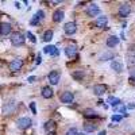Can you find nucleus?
Returning <instances> with one entry per match:
<instances>
[{"mask_svg": "<svg viewBox=\"0 0 135 135\" xmlns=\"http://www.w3.org/2000/svg\"><path fill=\"white\" fill-rule=\"evenodd\" d=\"M25 41H26V38L22 32L15 31V32L11 34V43H12L14 46H22V45L25 43Z\"/></svg>", "mask_w": 135, "mask_h": 135, "instance_id": "nucleus-1", "label": "nucleus"}, {"mask_svg": "<svg viewBox=\"0 0 135 135\" xmlns=\"http://www.w3.org/2000/svg\"><path fill=\"white\" fill-rule=\"evenodd\" d=\"M32 124V122H31V119L30 118H19L18 120H16V126H18V128H20V130H27L30 126Z\"/></svg>", "mask_w": 135, "mask_h": 135, "instance_id": "nucleus-2", "label": "nucleus"}, {"mask_svg": "<svg viewBox=\"0 0 135 135\" xmlns=\"http://www.w3.org/2000/svg\"><path fill=\"white\" fill-rule=\"evenodd\" d=\"M100 14V8H99V6L97 4H95V3H91L88 7H86V15L88 16H91V18H93V16H97Z\"/></svg>", "mask_w": 135, "mask_h": 135, "instance_id": "nucleus-3", "label": "nucleus"}, {"mask_svg": "<svg viewBox=\"0 0 135 135\" xmlns=\"http://www.w3.org/2000/svg\"><path fill=\"white\" fill-rule=\"evenodd\" d=\"M47 78H49V83H50L51 85H57V84L60 83V78H61V73H60L58 70H51V72L49 73Z\"/></svg>", "mask_w": 135, "mask_h": 135, "instance_id": "nucleus-4", "label": "nucleus"}, {"mask_svg": "<svg viewBox=\"0 0 135 135\" xmlns=\"http://www.w3.org/2000/svg\"><path fill=\"white\" fill-rule=\"evenodd\" d=\"M60 100H61L62 104H70V103H73V100H74V95L72 92H69V91H65L60 96Z\"/></svg>", "mask_w": 135, "mask_h": 135, "instance_id": "nucleus-5", "label": "nucleus"}, {"mask_svg": "<svg viewBox=\"0 0 135 135\" xmlns=\"http://www.w3.org/2000/svg\"><path fill=\"white\" fill-rule=\"evenodd\" d=\"M131 14V6L128 3H123L119 6V15L122 18H127Z\"/></svg>", "mask_w": 135, "mask_h": 135, "instance_id": "nucleus-6", "label": "nucleus"}, {"mask_svg": "<svg viewBox=\"0 0 135 135\" xmlns=\"http://www.w3.org/2000/svg\"><path fill=\"white\" fill-rule=\"evenodd\" d=\"M64 31H65V34H68V35H73V34L77 31V25L74 23V22H68V23L64 26Z\"/></svg>", "mask_w": 135, "mask_h": 135, "instance_id": "nucleus-7", "label": "nucleus"}, {"mask_svg": "<svg viewBox=\"0 0 135 135\" xmlns=\"http://www.w3.org/2000/svg\"><path fill=\"white\" fill-rule=\"evenodd\" d=\"M43 18H45V12H43V11H42V9L37 11V14L34 15V16H32V19L30 20V25H31V26H37V25L39 23V22L43 19Z\"/></svg>", "mask_w": 135, "mask_h": 135, "instance_id": "nucleus-8", "label": "nucleus"}, {"mask_svg": "<svg viewBox=\"0 0 135 135\" xmlns=\"http://www.w3.org/2000/svg\"><path fill=\"white\" fill-rule=\"evenodd\" d=\"M14 109H15V100H9L3 105V114L4 115H9Z\"/></svg>", "mask_w": 135, "mask_h": 135, "instance_id": "nucleus-9", "label": "nucleus"}, {"mask_svg": "<svg viewBox=\"0 0 135 135\" xmlns=\"http://www.w3.org/2000/svg\"><path fill=\"white\" fill-rule=\"evenodd\" d=\"M65 54H66V57H69V58L76 57V54H77V46H76V45H69V46H66L65 47Z\"/></svg>", "mask_w": 135, "mask_h": 135, "instance_id": "nucleus-10", "label": "nucleus"}, {"mask_svg": "<svg viewBox=\"0 0 135 135\" xmlns=\"http://www.w3.org/2000/svg\"><path fill=\"white\" fill-rule=\"evenodd\" d=\"M23 66V60H20V58H15L14 61H11V64H9V69L12 70V72H16V70H19L20 68Z\"/></svg>", "mask_w": 135, "mask_h": 135, "instance_id": "nucleus-11", "label": "nucleus"}, {"mask_svg": "<svg viewBox=\"0 0 135 135\" xmlns=\"http://www.w3.org/2000/svg\"><path fill=\"white\" fill-rule=\"evenodd\" d=\"M43 53H45V54H50L51 57H57V55L60 54L58 49L55 47V46H53V45H49V46L43 47Z\"/></svg>", "mask_w": 135, "mask_h": 135, "instance_id": "nucleus-12", "label": "nucleus"}, {"mask_svg": "<svg viewBox=\"0 0 135 135\" xmlns=\"http://www.w3.org/2000/svg\"><path fill=\"white\" fill-rule=\"evenodd\" d=\"M105 92H107V85H104V84H96L93 86V93L97 95V96L104 95Z\"/></svg>", "mask_w": 135, "mask_h": 135, "instance_id": "nucleus-13", "label": "nucleus"}, {"mask_svg": "<svg viewBox=\"0 0 135 135\" xmlns=\"http://www.w3.org/2000/svg\"><path fill=\"white\" fill-rule=\"evenodd\" d=\"M45 130H46L49 134L50 132H55V130H57V124H55L54 120H47L46 123H45Z\"/></svg>", "mask_w": 135, "mask_h": 135, "instance_id": "nucleus-14", "label": "nucleus"}, {"mask_svg": "<svg viewBox=\"0 0 135 135\" xmlns=\"http://www.w3.org/2000/svg\"><path fill=\"white\" fill-rule=\"evenodd\" d=\"M95 25L96 27H100V28H103V27H107L108 25V18L107 16H99L95 22Z\"/></svg>", "mask_w": 135, "mask_h": 135, "instance_id": "nucleus-15", "label": "nucleus"}, {"mask_svg": "<svg viewBox=\"0 0 135 135\" xmlns=\"http://www.w3.org/2000/svg\"><path fill=\"white\" fill-rule=\"evenodd\" d=\"M41 95H42V97H45V99H51L53 95H54V92H53V89H51L50 86H43L42 91H41Z\"/></svg>", "mask_w": 135, "mask_h": 135, "instance_id": "nucleus-16", "label": "nucleus"}, {"mask_svg": "<svg viewBox=\"0 0 135 135\" xmlns=\"http://www.w3.org/2000/svg\"><path fill=\"white\" fill-rule=\"evenodd\" d=\"M119 45V38L116 37V35H111V37H108V39H107V46L108 47H115V46H118Z\"/></svg>", "mask_w": 135, "mask_h": 135, "instance_id": "nucleus-17", "label": "nucleus"}, {"mask_svg": "<svg viewBox=\"0 0 135 135\" xmlns=\"http://www.w3.org/2000/svg\"><path fill=\"white\" fill-rule=\"evenodd\" d=\"M107 103H108L112 108H114V107H118V105H120V104H122V100H120V99H118V97H115V96H108Z\"/></svg>", "mask_w": 135, "mask_h": 135, "instance_id": "nucleus-18", "label": "nucleus"}, {"mask_svg": "<svg viewBox=\"0 0 135 135\" xmlns=\"http://www.w3.org/2000/svg\"><path fill=\"white\" fill-rule=\"evenodd\" d=\"M65 16V12L62 9H57V11H54V14H53V20L54 22H57V23H60V22H62Z\"/></svg>", "mask_w": 135, "mask_h": 135, "instance_id": "nucleus-19", "label": "nucleus"}, {"mask_svg": "<svg viewBox=\"0 0 135 135\" xmlns=\"http://www.w3.org/2000/svg\"><path fill=\"white\" fill-rule=\"evenodd\" d=\"M126 60H127V64L130 68L135 66V50L134 51H128L127 55H126Z\"/></svg>", "mask_w": 135, "mask_h": 135, "instance_id": "nucleus-20", "label": "nucleus"}, {"mask_svg": "<svg viewBox=\"0 0 135 135\" xmlns=\"http://www.w3.org/2000/svg\"><path fill=\"white\" fill-rule=\"evenodd\" d=\"M11 32V25L9 23H2L0 25V35H8Z\"/></svg>", "mask_w": 135, "mask_h": 135, "instance_id": "nucleus-21", "label": "nucleus"}, {"mask_svg": "<svg viewBox=\"0 0 135 135\" xmlns=\"http://www.w3.org/2000/svg\"><path fill=\"white\" fill-rule=\"evenodd\" d=\"M111 69L115 70L116 73H120V72H123V64L119 62V61H112L111 62Z\"/></svg>", "mask_w": 135, "mask_h": 135, "instance_id": "nucleus-22", "label": "nucleus"}, {"mask_svg": "<svg viewBox=\"0 0 135 135\" xmlns=\"http://www.w3.org/2000/svg\"><path fill=\"white\" fill-rule=\"evenodd\" d=\"M84 116L89 118V119H99L100 118V115L97 114V112H95L93 109H85L84 111Z\"/></svg>", "mask_w": 135, "mask_h": 135, "instance_id": "nucleus-23", "label": "nucleus"}, {"mask_svg": "<svg viewBox=\"0 0 135 135\" xmlns=\"http://www.w3.org/2000/svg\"><path fill=\"white\" fill-rule=\"evenodd\" d=\"M53 35H54V32H53L51 30H47V31L43 32V38H42V39H43L45 42H50V41L53 39Z\"/></svg>", "mask_w": 135, "mask_h": 135, "instance_id": "nucleus-24", "label": "nucleus"}, {"mask_svg": "<svg viewBox=\"0 0 135 135\" xmlns=\"http://www.w3.org/2000/svg\"><path fill=\"white\" fill-rule=\"evenodd\" d=\"M84 131L85 132H93V131H96V124H93V123H85V124H84Z\"/></svg>", "mask_w": 135, "mask_h": 135, "instance_id": "nucleus-25", "label": "nucleus"}, {"mask_svg": "<svg viewBox=\"0 0 135 135\" xmlns=\"http://www.w3.org/2000/svg\"><path fill=\"white\" fill-rule=\"evenodd\" d=\"M72 76H73L74 80L80 81V80H83V77H84V72H83V70H80V72H73Z\"/></svg>", "mask_w": 135, "mask_h": 135, "instance_id": "nucleus-26", "label": "nucleus"}, {"mask_svg": "<svg viewBox=\"0 0 135 135\" xmlns=\"http://www.w3.org/2000/svg\"><path fill=\"white\" fill-rule=\"evenodd\" d=\"M126 109H127V107L123 105V104H120L118 107H114V111L115 112H120V114H126Z\"/></svg>", "mask_w": 135, "mask_h": 135, "instance_id": "nucleus-27", "label": "nucleus"}, {"mask_svg": "<svg viewBox=\"0 0 135 135\" xmlns=\"http://www.w3.org/2000/svg\"><path fill=\"white\" fill-rule=\"evenodd\" d=\"M112 58H114V54H112V53H105V54H103L100 57L101 61H108V60H112Z\"/></svg>", "mask_w": 135, "mask_h": 135, "instance_id": "nucleus-28", "label": "nucleus"}, {"mask_svg": "<svg viewBox=\"0 0 135 135\" xmlns=\"http://www.w3.org/2000/svg\"><path fill=\"white\" fill-rule=\"evenodd\" d=\"M66 135H80V132H78V130H77L76 127H72V128L68 130Z\"/></svg>", "mask_w": 135, "mask_h": 135, "instance_id": "nucleus-29", "label": "nucleus"}, {"mask_svg": "<svg viewBox=\"0 0 135 135\" xmlns=\"http://www.w3.org/2000/svg\"><path fill=\"white\" fill-rule=\"evenodd\" d=\"M135 80V66L130 68V81H134Z\"/></svg>", "mask_w": 135, "mask_h": 135, "instance_id": "nucleus-30", "label": "nucleus"}, {"mask_svg": "<svg viewBox=\"0 0 135 135\" xmlns=\"http://www.w3.org/2000/svg\"><path fill=\"white\" fill-rule=\"evenodd\" d=\"M122 119H123L122 115H112L111 116V120L112 122H122Z\"/></svg>", "mask_w": 135, "mask_h": 135, "instance_id": "nucleus-31", "label": "nucleus"}, {"mask_svg": "<svg viewBox=\"0 0 135 135\" xmlns=\"http://www.w3.org/2000/svg\"><path fill=\"white\" fill-rule=\"evenodd\" d=\"M27 37H28V39H30L32 43H35V42H37V38L34 37V34H32V32H30V31H28V32H27Z\"/></svg>", "mask_w": 135, "mask_h": 135, "instance_id": "nucleus-32", "label": "nucleus"}, {"mask_svg": "<svg viewBox=\"0 0 135 135\" xmlns=\"http://www.w3.org/2000/svg\"><path fill=\"white\" fill-rule=\"evenodd\" d=\"M30 109L32 111V114H37V105H35V103H30Z\"/></svg>", "mask_w": 135, "mask_h": 135, "instance_id": "nucleus-33", "label": "nucleus"}, {"mask_svg": "<svg viewBox=\"0 0 135 135\" xmlns=\"http://www.w3.org/2000/svg\"><path fill=\"white\" fill-rule=\"evenodd\" d=\"M127 108H128V109H134V108H135V103H130V104L127 105Z\"/></svg>", "mask_w": 135, "mask_h": 135, "instance_id": "nucleus-34", "label": "nucleus"}, {"mask_svg": "<svg viewBox=\"0 0 135 135\" xmlns=\"http://www.w3.org/2000/svg\"><path fill=\"white\" fill-rule=\"evenodd\" d=\"M34 81H35V77H34V76L28 77V83H34Z\"/></svg>", "mask_w": 135, "mask_h": 135, "instance_id": "nucleus-35", "label": "nucleus"}, {"mask_svg": "<svg viewBox=\"0 0 135 135\" xmlns=\"http://www.w3.org/2000/svg\"><path fill=\"white\" fill-rule=\"evenodd\" d=\"M38 64H41V55H38V57H37V65Z\"/></svg>", "mask_w": 135, "mask_h": 135, "instance_id": "nucleus-36", "label": "nucleus"}, {"mask_svg": "<svg viewBox=\"0 0 135 135\" xmlns=\"http://www.w3.org/2000/svg\"><path fill=\"white\" fill-rule=\"evenodd\" d=\"M105 134H107V132H105L104 130H103V131H100V132H99V135H105Z\"/></svg>", "mask_w": 135, "mask_h": 135, "instance_id": "nucleus-37", "label": "nucleus"}, {"mask_svg": "<svg viewBox=\"0 0 135 135\" xmlns=\"http://www.w3.org/2000/svg\"><path fill=\"white\" fill-rule=\"evenodd\" d=\"M49 135H55V132H50V134H49Z\"/></svg>", "mask_w": 135, "mask_h": 135, "instance_id": "nucleus-38", "label": "nucleus"}, {"mask_svg": "<svg viewBox=\"0 0 135 135\" xmlns=\"http://www.w3.org/2000/svg\"><path fill=\"white\" fill-rule=\"evenodd\" d=\"M80 135H85V134H80Z\"/></svg>", "mask_w": 135, "mask_h": 135, "instance_id": "nucleus-39", "label": "nucleus"}]
</instances>
